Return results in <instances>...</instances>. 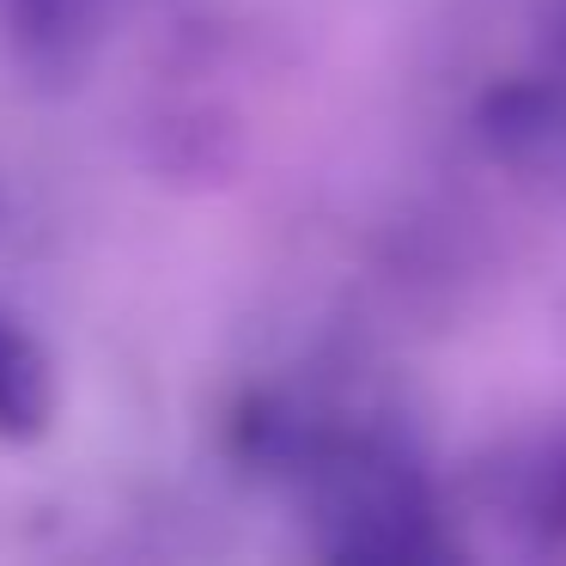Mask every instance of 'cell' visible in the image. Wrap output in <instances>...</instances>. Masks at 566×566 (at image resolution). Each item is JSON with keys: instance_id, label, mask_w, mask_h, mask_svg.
Masks as SVG:
<instances>
[{"instance_id": "cell-3", "label": "cell", "mask_w": 566, "mask_h": 566, "mask_svg": "<svg viewBox=\"0 0 566 566\" xmlns=\"http://www.w3.org/2000/svg\"><path fill=\"white\" fill-rule=\"evenodd\" d=\"M0 25L31 67H80L104 31V0H0Z\"/></svg>"}, {"instance_id": "cell-2", "label": "cell", "mask_w": 566, "mask_h": 566, "mask_svg": "<svg viewBox=\"0 0 566 566\" xmlns=\"http://www.w3.org/2000/svg\"><path fill=\"white\" fill-rule=\"evenodd\" d=\"M55 366L38 347V335L19 329L7 311H0V439L7 444H31L50 432L55 420Z\"/></svg>"}, {"instance_id": "cell-1", "label": "cell", "mask_w": 566, "mask_h": 566, "mask_svg": "<svg viewBox=\"0 0 566 566\" xmlns=\"http://www.w3.org/2000/svg\"><path fill=\"white\" fill-rule=\"evenodd\" d=\"M305 530L335 560H420L439 548V505L420 469L384 439L317 432L293 457Z\"/></svg>"}]
</instances>
